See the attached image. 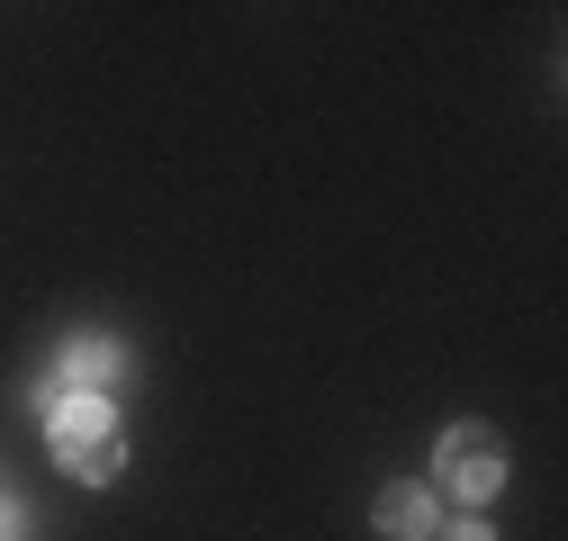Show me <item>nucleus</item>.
I'll return each mask as SVG.
<instances>
[{
    "label": "nucleus",
    "mask_w": 568,
    "mask_h": 541,
    "mask_svg": "<svg viewBox=\"0 0 568 541\" xmlns=\"http://www.w3.org/2000/svg\"><path fill=\"white\" fill-rule=\"evenodd\" d=\"M54 460L73 469V479H118L126 451H118V416L100 397H63L54 406Z\"/></svg>",
    "instance_id": "1"
},
{
    "label": "nucleus",
    "mask_w": 568,
    "mask_h": 541,
    "mask_svg": "<svg viewBox=\"0 0 568 541\" xmlns=\"http://www.w3.org/2000/svg\"><path fill=\"white\" fill-rule=\"evenodd\" d=\"M443 479H452L460 497H496V488H506V442H496L487 425L443 433Z\"/></svg>",
    "instance_id": "2"
},
{
    "label": "nucleus",
    "mask_w": 568,
    "mask_h": 541,
    "mask_svg": "<svg viewBox=\"0 0 568 541\" xmlns=\"http://www.w3.org/2000/svg\"><path fill=\"white\" fill-rule=\"evenodd\" d=\"M100 379H109V344H73V353H63V370H54L37 397H45V406H63V397H91Z\"/></svg>",
    "instance_id": "3"
},
{
    "label": "nucleus",
    "mask_w": 568,
    "mask_h": 541,
    "mask_svg": "<svg viewBox=\"0 0 568 541\" xmlns=\"http://www.w3.org/2000/svg\"><path fill=\"white\" fill-rule=\"evenodd\" d=\"M379 523H388L397 541H424V532H434V497H424V488H388V497H379Z\"/></svg>",
    "instance_id": "4"
},
{
    "label": "nucleus",
    "mask_w": 568,
    "mask_h": 541,
    "mask_svg": "<svg viewBox=\"0 0 568 541\" xmlns=\"http://www.w3.org/2000/svg\"><path fill=\"white\" fill-rule=\"evenodd\" d=\"M452 541H487V532H452Z\"/></svg>",
    "instance_id": "5"
}]
</instances>
